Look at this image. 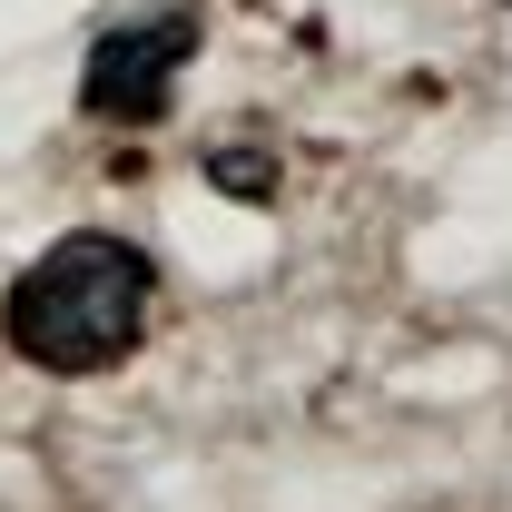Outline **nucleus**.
Wrapping results in <instances>:
<instances>
[{"label":"nucleus","mask_w":512,"mask_h":512,"mask_svg":"<svg viewBox=\"0 0 512 512\" xmlns=\"http://www.w3.org/2000/svg\"><path fill=\"white\" fill-rule=\"evenodd\" d=\"M188 60H197V10H148L128 30H99V50L79 69V119H109V128L168 119V89Z\"/></svg>","instance_id":"f03ea898"},{"label":"nucleus","mask_w":512,"mask_h":512,"mask_svg":"<svg viewBox=\"0 0 512 512\" xmlns=\"http://www.w3.org/2000/svg\"><path fill=\"white\" fill-rule=\"evenodd\" d=\"M148 296H158L148 256L128 247V237L79 227V237H60L40 266L10 276V296H0V345H10L20 365H40V375H109V365L138 355V335H148Z\"/></svg>","instance_id":"f257e3e1"},{"label":"nucleus","mask_w":512,"mask_h":512,"mask_svg":"<svg viewBox=\"0 0 512 512\" xmlns=\"http://www.w3.org/2000/svg\"><path fill=\"white\" fill-rule=\"evenodd\" d=\"M207 178H217L227 197H247V207H266V197H276V158H266V148H217Z\"/></svg>","instance_id":"7ed1b4c3"}]
</instances>
